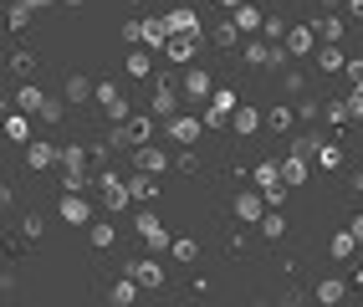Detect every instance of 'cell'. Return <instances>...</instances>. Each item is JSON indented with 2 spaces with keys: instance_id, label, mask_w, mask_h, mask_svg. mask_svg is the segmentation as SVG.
<instances>
[{
  "instance_id": "1",
  "label": "cell",
  "mask_w": 363,
  "mask_h": 307,
  "mask_svg": "<svg viewBox=\"0 0 363 307\" xmlns=\"http://www.w3.org/2000/svg\"><path fill=\"white\" fill-rule=\"evenodd\" d=\"M62 164H67L62 190H87V149H82V144H67V149H62Z\"/></svg>"
},
{
  "instance_id": "2",
  "label": "cell",
  "mask_w": 363,
  "mask_h": 307,
  "mask_svg": "<svg viewBox=\"0 0 363 307\" xmlns=\"http://www.w3.org/2000/svg\"><path fill=\"white\" fill-rule=\"evenodd\" d=\"M149 113H154V118H164V123H169V118L179 113V87L169 82V77H164V82L154 87V103H149Z\"/></svg>"
},
{
  "instance_id": "3",
  "label": "cell",
  "mask_w": 363,
  "mask_h": 307,
  "mask_svg": "<svg viewBox=\"0 0 363 307\" xmlns=\"http://www.w3.org/2000/svg\"><path fill=\"white\" fill-rule=\"evenodd\" d=\"M195 46H200V31H169L164 52H169V62H189V57H195Z\"/></svg>"
},
{
  "instance_id": "4",
  "label": "cell",
  "mask_w": 363,
  "mask_h": 307,
  "mask_svg": "<svg viewBox=\"0 0 363 307\" xmlns=\"http://www.w3.org/2000/svg\"><path fill=\"white\" fill-rule=\"evenodd\" d=\"M266 195H256V190H246V195H235V216L246 221V225H261V216H266Z\"/></svg>"
},
{
  "instance_id": "5",
  "label": "cell",
  "mask_w": 363,
  "mask_h": 307,
  "mask_svg": "<svg viewBox=\"0 0 363 307\" xmlns=\"http://www.w3.org/2000/svg\"><path fill=\"white\" fill-rule=\"evenodd\" d=\"M235 26L246 31V36L251 31H266V11L256 6V0H246V6H235Z\"/></svg>"
},
{
  "instance_id": "6",
  "label": "cell",
  "mask_w": 363,
  "mask_h": 307,
  "mask_svg": "<svg viewBox=\"0 0 363 307\" xmlns=\"http://www.w3.org/2000/svg\"><path fill=\"white\" fill-rule=\"evenodd\" d=\"M133 225H138V235H143V241H149V246H159V251L169 246V230H164V225H159V221L149 216V210H143V216H138Z\"/></svg>"
},
{
  "instance_id": "7",
  "label": "cell",
  "mask_w": 363,
  "mask_h": 307,
  "mask_svg": "<svg viewBox=\"0 0 363 307\" xmlns=\"http://www.w3.org/2000/svg\"><path fill=\"white\" fill-rule=\"evenodd\" d=\"M46 103H52V98H46L41 87H21V92H16V108H21V113H31V118H41Z\"/></svg>"
},
{
  "instance_id": "8",
  "label": "cell",
  "mask_w": 363,
  "mask_h": 307,
  "mask_svg": "<svg viewBox=\"0 0 363 307\" xmlns=\"http://www.w3.org/2000/svg\"><path fill=\"white\" fill-rule=\"evenodd\" d=\"M200 128H205V118H169V133H174L179 138V144H195V138H200Z\"/></svg>"
},
{
  "instance_id": "9",
  "label": "cell",
  "mask_w": 363,
  "mask_h": 307,
  "mask_svg": "<svg viewBox=\"0 0 363 307\" xmlns=\"http://www.w3.org/2000/svg\"><path fill=\"white\" fill-rule=\"evenodd\" d=\"M57 159H62L57 144H31V149H26V169H52Z\"/></svg>"
},
{
  "instance_id": "10",
  "label": "cell",
  "mask_w": 363,
  "mask_h": 307,
  "mask_svg": "<svg viewBox=\"0 0 363 307\" xmlns=\"http://www.w3.org/2000/svg\"><path fill=\"white\" fill-rule=\"evenodd\" d=\"M62 221L87 225V200H82V190H67V200H62Z\"/></svg>"
},
{
  "instance_id": "11",
  "label": "cell",
  "mask_w": 363,
  "mask_h": 307,
  "mask_svg": "<svg viewBox=\"0 0 363 307\" xmlns=\"http://www.w3.org/2000/svg\"><path fill=\"white\" fill-rule=\"evenodd\" d=\"M312 41H318V31H312V26H292V31H286V52H292V57H307Z\"/></svg>"
},
{
  "instance_id": "12",
  "label": "cell",
  "mask_w": 363,
  "mask_h": 307,
  "mask_svg": "<svg viewBox=\"0 0 363 307\" xmlns=\"http://www.w3.org/2000/svg\"><path fill=\"white\" fill-rule=\"evenodd\" d=\"M138 169H149V174H159V169H169V154L164 149H149V144H138Z\"/></svg>"
},
{
  "instance_id": "13",
  "label": "cell",
  "mask_w": 363,
  "mask_h": 307,
  "mask_svg": "<svg viewBox=\"0 0 363 307\" xmlns=\"http://www.w3.org/2000/svg\"><path fill=\"white\" fill-rule=\"evenodd\" d=\"M87 98H98V87H92L82 72H72L67 77V103H87Z\"/></svg>"
},
{
  "instance_id": "14",
  "label": "cell",
  "mask_w": 363,
  "mask_h": 307,
  "mask_svg": "<svg viewBox=\"0 0 363 307\" xmlns=\"http://www.w3.org/2000/svg\"><path fill=\"white\" fill-rule=\"evenodd\" d=\"M343 26H348V21H337V16H318V21H312L318 41H343Z\"/></svg>"
},
{
  "instance_id": "15",
  "label": "cell",
  "mask_w": 363,
  "mask_h": 307,
  "mask_svg": "<svg viewBox=\"0 0 363 307\" xmlns=\"http://www.w3.org/2000/svg\"><path fill=\"white\" fill-rule=\"evenodd\" d=\"M123 128H128V138H133V149H138V144H149V133H154V113H149V118H143V113H133Z\"/></svg>"
},
{
  "instance_id": "16",
  "label": "cell",
  "mask_w": 363,
  "mask_h": 307,
  "mask_svg": "<svg viewBox=\"0 0 363 307\" xmlns=\"http://www.w3.org/2000/svg\"><path fill=\"white\" fill-rule=\"evenodd\" d=\"M318 67H323V72L333 77V72H343V67H348V57L343 52H337V41H328L323 46V52H318Z\"/></svg>"
},
{
  "instance_id": "17",
  "label": "cell",
  "mask_w": 363,
  "mask_h": 307,
  "mask_svg": "<svg viewBox=\"0 0 363 307\" xmlns=\"http://www.w3.org/2000/svg\"><path fill=\"white\" fill-rule=\"evenodd\" d=\"M169 31H174V26H169V16L143 21V41H149V46H164V41H169Z\"/></svg>"
},
{
  "instance_id": "18",
  "label": "cell",
  "mask_w": 363,
  "mask_h": 307,
  "mask_svg": "<svg viewBox=\"0 0 363 307\" xmlns=\"http://www.w3.org/2000/svg\"><path fill=\"white\" fill-rule=\"evenodd\" d=\"M128 272L138 277V287H164V272H159V262H133Z\"/></svg>"
},
{
  "instance_id": "19",
  "label": "cell",
  "mask_w": 363,
  "mask_h": 307,
  "mask_svg": "<svg viewBox=\"0 0 363 307\" xmlns=\"http://www.w3.org/2000/svg\"><path fill=\"white\" fill-rule=\"evenodd\" d=\"M128 190H133V200H154V195H159V184H154L149 169H138V174L128 179Z\"/></svg>"
},
{
  "instance_id": "20",
  "label": "cell",
  "mask_w": 363,
  "mask_h": 307,
  "mask_svg": "<svg viewBox=\"0 0 363 307\" xmlns=\"http://www.w3.org/2000/svg\"><path fill=\"white\" fill-rule=\"evenodd\" d=\"M108 297H113V302H133V297H138V277H133V272L118 277L113 287H108Z\"/></svg>"
},
{
  "instance_id": "21",
  "label": "cell",
  "mask_w": 363,
  "mask_h": 307,
  "mask_svg": "<svg viewBox=\"0 0 363 307\" xmlns=\"http://www.w3.org/2000/svg\"><path fill=\"white\" fill-rule=\"evenodd\" d=\"M230 123H235V133H256V128H261V113H256V108H235Z\"/></svg>"
},
{
  "instance_id": "22",
  "label": "cell",
  "mask_w": 363,
  "mask_h": 307,
  "mask_svg": "<svg viewBox=\"0 0 363 307\" xmlns=\"http://www.w3.org/2000/svg\"><path fill=\"white\" fill-rule=\"evenodd\" d=\"M312 297H318V302H343V281H337V277H323L318 287H312Z\"/></svg>"
},
{
  "instance_id": "23",
  "label": "cell",
  "mask_w": 363,
  "mask_h": 307,
  "mask_svg": "<svg viewBox=\"0 0 363 307\" xmlns=\"http://www.w3.org/2000/svg\"><path fill=\"white\" fill-rule=\"evenodd\" d=\"M169 26H174V31H200V16L189 6H179V11H169Z\"/></svg>"
},
{
  "instance_id": "24",
  "label": "cell",
  "mask_w": 363,
  "mask_h": 307,
  "mask_svg": "<svg viewBox=\"0 0 363 307\" xmlns=\"http://www.w3.org/2000/svg\"><path fill=\"white\" fill-rule=\"evenodd\" d=\"M154 72V57L149 52H128V77H149Z\"/></svg>"
},
{
  "instance_id": "25",
  "label": "cell",
  "mask_w": 363,
  "mask_h": 307,
  "mask_svg": "<svg viewBox=\"0 0 363 307\" xmlns=\"http://www.w3.org/2000/svg\"><path fill=\"white\" fill-rule=\"evenodd\" d=\"M184 92H189V98H210V77L200 72V67H195V72L184 77Z\"/></svg>"
},
{
  "instance_id": "26",
  "label": "cell",
  "mask_w": 363,
  "mask_h": 307,
  "mask_svg": "<svg viewBox=\"0 0 363 307\" xmlns=\"http://www.w3.org/2000/svg\"><path fill=\"white\" fill-rule=\"evenodd\" d=\"M353 246H358V235H353V230H337L333 241H328V251H333V256H353Z\"/></svg>"
},
{
  "instance_id": "27",
  "label": "cell",
  "mask_w": 363,
  "mask_h": 307,
  "mask_svg": "<svg viewBox=\"0 0 363 307\" xmlns=\"http://www.w3.org/2000/svg\"><path fill=\"white\" fill-rule=\"evenodd\" d=\"M6 133L16 138V144H26V133H31V128H26V113H21V108H16V113L6 118Z\"/></svg>"
},
{
  "instance_id": "28",
  "label": "cell",
  "mask_w": 363,
  "mask_h": 307,
  "mask_svg": "<svg viewBox=\"0 0 363 307\" xmlns=\"http://www.w3.org/2000/svg\"><path fill=\"white\" fill-rule=\"evenodd\" d=\"M281 179H286V184H302V179H307V164H302V159H281Z\"/></svg>"
},
{
  "instance_id": "29",
  "label": "cell",
  "mask_w": 363,
  "mask_h": 307,
  "mask_svg": "<svg viewBox=\"0 0 363 307\" xmlns=\"http://www.w3.org/2000/svg\"><path fill=\"white\" fill-rule=\"evenodd\" d=\"M246 62H251V67H272V46L251 41V46H246Z\"/></svg>"
},
{
  "instance_id": "30",
  "label": "cell",
  "mask_w": 363,
  "mask_h": 307,
  "mask_svg": "<svg viewBox=\"0 0 363 307\" xmlns=\"http://www.w3.org/2000/svg\"><path fill=\"white\" fill-rule=\"evenodd\" d=\"M31 67H36L31 52H11V72H16V77H31Z\"/></svg>"
},
{
  "instance_id": "31",
  "label": "cell",
  "mask_w": 363,
  "mask_h": 307,
  "mask_svg": "<svg viewBox=\"0 0 363 307\" xmlns=\"http://www.w3.org/2000/svg\"><path fill=\"white\" fill-rule=\"evenodd\" d=\"M210 108H215V113H225V118H230V113H235L240 103H235V92H230V87H220V92H215V103H210Z\"/></svg>"
},
{
  "instance_id": "32",
  "label": "cell",
  "mask_w": 363,
  "mask_h": 307,
  "mask_svg": "<svg viewBox=\"0 0 363 307\" xmlns=\"http://www.w3.org/2000/svg\"><path fill=\"white\" fill-rule=\"evenodd\" d=\"M318 164H323V169H337V164H343V149H337V144H323V149H318Z\"/></svg>"
},
{
  "instance_id": "33",
  "label": "cell",
  "mask_w": 363,
  "mask_h": 307,
  "mask_svg": "<svg viewBox=\"0 0 363 307\" xmlns=\"http://www.w3.org/2000/svg\"><path fill=\"white\" fill-rule=\"evenodd\" d=\"M256 179H261V190H272V184L281 179V164H261V169H256ZM286 184V179H281Z\"/></svg>"
},
{
  "instance_id": "34",
  "label": "cell",
  "mask_w": 363,
  "mask_h": 307,
  "mask_svg": "<svg viewBox=\"0 0 363 307\" xmlns=\"http://www.w3.org/2000/svg\"><path fill=\"white\" fill-rule=\"evenodd\" d=\"M240 36V26H235V21H220V26H215V46H230Z\"/></svg>"
},
{
  "instance_id": "35",
  "label": "cell",
  "mask_w": 363,
  "mask_h": 307,
  "mask_svg": "<svg viewBox=\"0 0 363 307\" xmlns=\"http://www.w3.org/2000/svg\"><path fill=\"white\" fill-rule=\"evenodd\" d=\"M281 230H286V221L277 216V210H272V216H261V235H272V241H277Z\"/></svg>"
},
{
  "instance_id": "36",
  "label": "cell",
  "mask_w": 363,
  "mask_h": 307,
  "mask_svg": "<svg viewBox=\"0 0 363 307\" xmlns=\"http://www.w3.org/2000/svg\"><path fill=\"white\" fill-rule=\"evenodd\" d=\"M323 118H328V123H343V118H353V113H348V103H328Z\"/></svg>"
},
{
  "instance_id": "37",
  "label": "cell",
  "mask_w": 363,
  "mask_h": 307,
  "mask_svg": "<svg viewBox=\"0 0 363 307\" xmlns=\"http://www.w3.org/2000/svg\"><path fill=\"white\" fill-rule=\"evenodd\" d=\"M348 113L363 118V82H353V92H348Z\"/></svg>"
},
{
  "instance_id": "38",
  "label": "cell",
  "mask_w": 363,
  "mask_h": 307,
  "mask_svg": "<svg viewBox=\"0 0 363 307\" xmlns=\"http://www.w3.org/2000/svg\"><path fill=\"white\" fill-rule=\"evenodd\" d=\"M272 128H277V133L292 128V108H277V113H272Z\"/></svg>"
},
{
  "instance_id": "39",
  "label": "cell",
  "mask_w": 363,
  "mask_h": 307,
  "mask_svg": "<svg viewBox=\"0 0 363 307\" xmlns=\"http://www.w3.org/2000/svg\"><path fill=\"white\" fill-rule=\"evenodd\" d=\"M87 235H92V246H113V225H92Z\"/></svg>"
},
{
  "instance_id": "40",
  "label": "cell",
  "mask_w": 363,
  "mask_h": 307,
  "mask_svg": "<svg viewBox=\"0 0 363 307\" xmlns=\"http://www.w3.org/2000/svg\"><path fill=\"white\" fill-rule=\"evenodd\" d=\"M174 256H179V262H195L200 246H195V241H174Z\"/></svg>"
},
{
  "instance_id": "41",
  "label": "cell",
  "mask_w": 363,
  "mask_h": 307,
  "mask_svg": "<svg viewBox=\"0 0 363 307\" xmlns=\"http://www.w3.org/2000/svg\"><path fill=\"white\" fill-rule=\"evenodd\" d=\"M266 36H272V41H286V26H281L277 16H266Z\"/></svg>"
},
{
  "instance_id": "42",
  "label": "cell",
  "mask_w": 363,
  "mask_h": 307,
  "mask_svg": "<svg viewBox=\"0 0 363 307\" xmlns=\"http://www.w3.org/2000/svg\"><path fill=\"white\" fill-rule=\"evenodd\" d=\"M118 98H123V92H118L113 82H103V87H98V103H103V108H108V103H118Z\"/></svg>"
},
{
  "instance_id": "43",
  "label": "cell",
  "mask_w": 363,
  "mask_h": 307,
  "mask_svg": "<svg viewBox=\"0 0 363 307\" xmlns=\"http://www.w3.org/2000/svg\"><path fill=\"white\" fill-rule=\"evenodd\" d=\"M21 225H26V235H31V241H36V235H41V230H46V225H41V216H26V221H21Z\"/></svg>"
},
{
  "instance_id": "44",
  "label": "cell",
  "mask_w": 363,
  "mask_h": 307,
  "mask_svg": "<svg viewBox=\"0 0 363 307\" xmlns=\"http://www.w3.org/2000/svg\"><path fill=\"white\" fill-rule=\"evenodd\" d=\"M348 77H353V82H363V62H348Z\"/></svg>"
},
{
  "instance_id": "45",
  "label": "cell",
  "mask_w": 363,
  "mask_h": 307,
  "mask_svg": "<svg viewBox=\"0 0 363 307\" xmlns=\"http://www.w3.org/2000/svg\"><path fill=\"white\" fill-rule=\"evenodd\" d=\"M353 235H358V241H363V216H353V225H348Z\"/></svg>"
},
{
  "instance_id": "46",
  "label": "cell",
  "mask_w": 363,
  "mask_h": 307,
  "mask_svg": "<svg viewBox=\"0 0 363 307\" xmlns=\"http://www.w3.org/2000/svg\"><path fill=\"white\" fill-rule=\"evenodd\" d=\"M353 281H363V256H358V262H353Z\"/></svg>"
},
{
  "instance_id": "47",
  "label": "cell",
  "mask_w": 363,
  "mask_h": 307,
  "mask_svg": "<svg viewBox=\"0 0 363 307\" xmlns=\"http://www.w3.org/2000/svg\"><path fill=\"white\" fill-rule=\"evenodd\" d=\"M348 11H353V16H363V0H348Z\"/></svg>"
},
{
  "instance_id": "48",
  "label": "cell",
  "mask_w": 363,
  "mask_h": 307,
  "mask_svg": "<svg viewBox=\"0 0 363 307\" xmlns=\"http://www.w3.org/2000/svg\"><path fill=\"white\" fill-rule=\"evenodd\" d=\"M26 6H52V0H26Z\"/></svg>"
},
{
  "instance_id": "49",
  "label": "cell",
  "mask_w": 363,
  "mask_h": 307,
  "mask_svg": "<svg viewBox=\"0 0 363 307\" xmlns=\"http://www.w3.org/2000/svg\"><path fill=\"white\" fill-rule=\"evenodd\" d=\"M67 6H82V0H67Z\"/></svg>"
},
{
  "instance_id": "50",
  "label": "cell",
  "mask_w": 363,
  "mask_h": 307,
  "mask_svg": "<svg viewBox=\"0 0 363 307\" xmlns=\"http://www.w3.org/2000/svg\"><path fill=\"white\" fill-rule=\"evenodd\" d=\"M256 6H266V0H256Z\"/></svg>"
},
{
  "instance_id": "51",
  "label": "cell",
  "mask_w": 363,
  "mask_h": 307,
  "mask_svg": "<svg viewBox=\"0 0 363 307\" xmlns=\"http://www.w3.org/2000/svg\"><path fill=\"white\" fill-rule=\"evenodd\" d=\"M128 6H138V0H128Z\"/></svg>"
}]
</instances>
